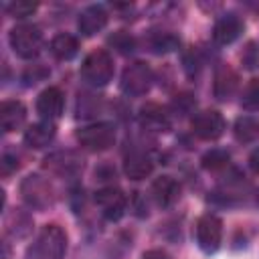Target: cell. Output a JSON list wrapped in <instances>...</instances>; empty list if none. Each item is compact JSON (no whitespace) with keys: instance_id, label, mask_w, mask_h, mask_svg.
I'll list each match as a JSON object with an SVG mask.
<instances>
[{"instance_id":"cell-11","label":"cell","mask_w":259,"mask_h":259,"mask_svg":"<svg viewBox=\"0 0 259 259\" xmlns=\"http://www.w3.org/2000/svg\"><path fill=\"white\" fill-rule=\"evenodd\" d=\"M243 32V20L237 14H225L214 22L212 36L219 45H231Z\"/></svg>"},{"instance_id":"cell-9","label":"cell","mask_w":259,"mask_h":259,"mask_svg":"<svg viewBox=\"0 0 259 259\" xmlns=\"http://www.w3.org/2000/svg\"><path fill=\"white\" fill-rule=\"evenodd\" d=\"M95 202L97 206L101 208L103 217L107 221H117L123 217V210H125V196L119 188H113V186H105V188H99L95 192Z\"/></svg>"},{"instance_id":"cell-20","label":"cell","mask_w":259,"mask_h":259,"mask_svg":"<svg viewBox=\"0 0 259 259\" xmlns=\"http://www.w3.org/2000/svg\"><path fill=\"white\" fill-rule=\"evenodd\" d=\"M79 51V40L73 36V34H67V32H61L57 34L53 40H51V53L61 59V61H69L77 55Z\"/></svg>"},{"instance_id":"cell-4","label":"cell","mask_w":259,"mask_h":259,"mask_svg":"<svg viewBox=\"0 0 259 259\" xmlns=\"http://www.w3.org/2000/svg\"><path fill=\"white\" fill-rule=\"evenodd\" d=\"M20 194L34 208H47L55 202V190H53L51 182L38 174H30L22 180Z\"/></svg>"},{"instance_id":"cell-5","label":"cell","mask_w":259,"mask_h":259,"mask_svg":"<svg viewBox=\"0 0 259 259\" xmlns=\"http://www.w3.org/2000/svg\"><path fill=\"white\" fill-rule=\"evenodd\" d=\"M152 87V69L142 63L136 61L132 65H127L121 73V91L130 97H140L144 93H148Z\"/></svg>"},{"instance_id":"cell-7","label":"cell","mask_w":259,"mask_h":259,"mask_svg":"<svg viewBox=\"0 0 259 259\" xmlns=\"http://www.w3.org/2000/svg\"><path fill=\"white\" fill-rule=\"evenodd\" d=\"M223 221L217 214H202L196 221V243L204 253H214L221 247Z\"/></svg>"},{"instance_id":"cell-29","label":"cell","mask_w":259,"mask_h":259,"mask_svg":"<svg viewBox=\"0 0 259 259\" xmlns=\"http://www.w3.org/2000/svg\"><path fill=\"white\" fill-rule=\"evenodd\" d=\"M16 168H18V160L12 158V156H8V154H4L2 156V172L8 174L10 170H16Z\"/></svg>"},{"instance_id":"cell-24","label":"cell","mask_w":259,"mask_h":259,"mask_svg":"<svg viewBox=\"0 0 259 259\" xmlns=\"http://www.w3.org/2000/svg\"><path fill=\"white\" fill-rule=\"evenodd\" d=\"M107 42H109L117 53H121V55H127V53H132V51L136 49V38H134L130 32H125V30L113 32V34L107 38Z\"/></svg>"},{"instance_id":"cell-16","label":"cell","mask_w":259,"mask_h":259,"mask_svg":"<svg viewBox=\"0 0 259 259\" xmlns=\"http://www.w3.org/2000/svg\"><path fill=\"white\" fill-rule=\"evenodd\" d=\"M26 119V107L20 101H4L0 105V125L4 132L18 130Z\"/></svg>"},{"instance_id":"cell-28","label":"cell","mask_w":259,"mask_h":259,"mask_svg":"<svg viewBox=\"0 0 259 259\" xmlns=\"http://www.w3.org/2000/svg\"><path fill=\"white\" fill-rule=\"evenodd\" d=\"M194 105H196V101H194V99H192V95H188V93L178 95V97L174 99V107H176L180 113H188V111H192V109H194Z\"/></svg>"},{"instance_id":"cell-27","label":"cell","mask_w":259,"mask_h":259,"mask_svg":"<svg viewBox=\"0 0 259 259\" xmlns=\"http://www.w3.org/2000/svg\"><path fill=\"white\" fill-rule=\"evenodd\" d=\"M47 75H49V71H47L45 67H40V65H32L30 69H26V71H24L22 79H24V83H26V85H34L36 81L45 79Z\"/></svg>"},{"instance_id":"cell-19","label":"cell","mask_w":259,"mask_h":259,"mask_svg":"<svg viewBox=\"0 0 259 259\" xmlns=\"http://www.w3.org/2000/svg\"><path fill=\"white\" fill-rule=\"evenodd\" d=\"M237 85H239V77H237V73L231 67L223 65V67L217 69V75H214V95L219 99H229L235 93Z\"/></svg>"},{"instance_id":"cell-3","label":"cell","mask_w":259,"mask_h":259,"mask_svg":"<svg viewBox=\"0 0 259 259\" xmlns=\"http://www.w3.org/2000/svg\"><path fill=\"white\" fill-rule=\"evenodd\" d=\"M12 51L22 59H34L42 49V32L34 24H18L8 34Z\"/></svg>"},{"instance_id":"cell-18","label":"cell","mask_w":259,"mask_h":259,"mask_svg":"<svg viewBox=\"0 0 259 259\" xmlns=\"http://www.w3.org/2000/svg\"><path fill=\"white\" fill-rule=\"evenodd\" d=\"M55 138V125L53 121H38V123H32L26 132H24V142L26 146L30 148H45L53 142Z\"/></svg>"},{"instance_id":"cell-22","label":"cell","mask_w":259,"mask_h":259,"mask_svg":"<svg viewBox=\"0 0 259 259\" xmlns=\"http://www.w3.org/2000/svg\"><path fill=\"white\" fill-rule=\"evenodd\" d=\"M180 40L172 34V32H154L150 36V47L154 53H170L174 49H178Z\"/></svg>"},{"instance_id":"cell-12","label":"cell","mask_w":259,"mask_h":259,"mask_svg":"<svg viewBox=\"0 0 259 259\" xmlns=\"http://www.w3.org/2000/svg\"><path fill=\"white\" fill-rule=\"evenodd\" d=\"M105 24H107V12H105V8L99 6V4L87 6V8L79 14V20H77V26H79V30H81L85 36H93V34L99 32Z\"/></svg>"},{"instance_id":"cell-2","label":"cell","mask_w":259,"mask_h":259,"mask_svg":"<svg viewBox=\"0 0 259 259\" xmlns=\"http://www.w3.org/2000/svg\"><path fill=\"white\" fill-rule=\"evenodd\" d=\"M81 75L87 83L95 85V87H101V85H107L113 77V59L107 51L103 49H97L93 53H89L81 65Z\"/></svg>"},{"instance_id":"cell-31","label":"cell","mask_w":259,"mask_h":259,"mask_svg":"<svg viewBox=\"0 0 259 259\" xmlns=\"http://www.w3.org/2000/svg\"><path fill=\"white\" fill-rule=\"evenodd\" d=\"M249 166H251V170H253L255 174H259V148H255V150L251 152V156H249Z\"/></svg>"},{"instance_id":"cell-13","label":"cell","mask_w":259,"mask_h":259,"mask_svg":"<svg viewBox=\"0 0 259 259\" xmlns=\"http://www.w3.org/2000/svg\"><path fill=\"white\" fill-rule=\"evenodd\" d=\"M180 196V184L172 176H160L152 182V198L158 206H170Z\"/></svg>"},{"instance_id":"cell-21","label":"cell","mask_w":259,"mask_h":259,"mask_svg":"<svg viewBox=\"0 0 259 259\" xmlns=\"http://www.w3.org/2000/svg\"><path fill=\"white\" fill-rule=\"evenodd\" d=\"M233 132H235V138L243 144L255 142V140H259V119L253 115H241L235 121Z\"/></svg>"},{"instance_id":"cell-17","label":"cell","mask_w":259,"mask_h":259,"mask_svg":"<svg viewBox=\"0 0 259 259\" xmlns=\"http://www.w3.org/2000/svg\"><path fill=\"white\" fill-rule=\"evenodd\" d=\"M154 170V162L150 160V156L142 154V152H134L125 158L123 162V172L127 174V178L132 180H144L152 174Z\"/></svg>"},{"instance_id":"cell-14","label":"cell","mask_w":259,"mask_h":259,"mask_svg":"<svg viewBox=\"0 0 259 259\" xmlns=\"http://www.w3.org/2000/svg\"><path fill=\"white\" fill-rule=\"evenodd\" d=\"M140 125L150 132H166L170 127V117L158 103H146L140 109Z\"/></svg>"},{"instance_id":"cell-10","label":"cell","mask_w":259,"mask_h":259,"mask_svg":"<svg viewBox=\"0 0 259 259\" xmlns=\"http://www.w3.org/2000/svg\"><path fill=\"white\" fill-rule=\"evenodd\" d=\"M63 107H65V97L59 87H47L36 99V111L40 117H45V121L57 119L63 113Z\"/></svg>"},{"instance_id":"cell-15","label":"cell","mask_w":259,"mask_h":259,"mask_svg":"<svg viewBox=\"0 0 259 259\" xmlns=\"http://www.w3.org/2000/svg\"><path fill=\"white\" fill-rule=\"evenodd\" d=\"M45 166L55 174L69 176V174H77L81 170V160L73 152H55L45 160Z\"/></svg>"},{"instance_id":"cell-8","label":"cell","mask_w":259,"mask_h":259,"mask_svg":"<svg viewBox=\"0 0 259 259\" xmlns=\"http://www.w3.org/2000/svg\"><path fill=\"white\" fill-rule=\"evenodd\" d=\"M192 132L200 138V140H217L223 136L225 132V119L219 111L214 109H204L198 111L192 117Z\"/></svg>"},{"instance_id":"cell-26","label":"cell","mask_w":259,"mask_h":259,"mask_svg":"<svg viewBox=\"0 0 259 259\" xmlns=\"http://www.w3.org/2000/svg\"><path fill=\"white\" fill-rule=\"evenodd\" d=\"M36 6L38 4L36 2H30V0H14V2H10L6 6V10L14 18H26V16H30L36 10Z\"/></svg>"},{"instance_id":"cell-1","label":"cell","mask_w":259,"mask_h":259,"mask_svg":"<svg viewBox=\"0 0 259 259\" xmlns=\"http://www.w3.org/2000/svg\"><path fill=\"white\" fill-rule=\"evenodd\" d=\"M65 247L67 237L63 229L57 225H47L28 249L26 259H61L65 255Z\"/></svg>"},{"instance_id":"cell-23","label":"cell","mask_w":259,"mask_h":259,"mask_svg":"<svg viewBox=\"0 0 259 259\" xmlns=\"http://www.w3.org/2000/svg\"><path fill=\"white\" fill-rule=\"evenodd\" d=\"M241 105L247 111H259V79H251L241 95Z\"/></svg>"},{"instance_id":"cell-30","label":"cell","mask_w":259,"mask_h":259,"mask_svg":"<svg viewBox=\"0 0 259 259\" xmlns=\"http://www.w3.org/2000/svg\"><path fill=\"white\" fill-rule=\"evenodd\" d=\"M142 259H170V257H168V253L162 251V249H150V251L144 253Z\"/></svg>"},{"instance_id":"cell-25","label":"cell","mask_w":259,"mask_h":259,"mask_svg":"<svg viewBox=\"0 0 259 259\" xmlns=\"http://www.w3.org/2000/svg\"><path fill=\"white\" fill-rule=\"evenodd\" d=\"M229 152H225V150H210V152H206L204 156H202V168H206V170H219V168H223V166H227L229 164Z\"/></svg>"},{"instance_id":"cell-6","label":"cell","mask_w":259,"mask_h":259,"mask_svg":"<svg viewBox=\"0 0 259 259\" xmlns=\"http://www.w3.org/2000/svg\"><path fill=\"white\" fill-rule=\"evenodd\" d=\"M79 144L89 152H103L115 142V127L111 123H93L77 132Z\"/></svg>"}]
</instances>
